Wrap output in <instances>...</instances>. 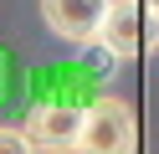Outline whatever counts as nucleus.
<instances>
[{
    "instance_id": "nucleus-1",
    "label": "nucleus",
    "mask_w": 159,
    "mask_h": 154,
    "mask_svg": "<svg viewBox=\"0 0 159 154\" xmlns=\"http://www.w3.org/2000/svg\"><path fill=\"white\" fill-rule=\"evenodd\" d=\"M72 154H139V113L113 92L93 98L77 118Z\"/></svg>"
},
{
    "instance_id": "nucleus-2",
    "label": "nucleus",
    "mask_w": 159,
    "mask_h": 154,
    "mask_svg": "<svg viewBox=\"0 0 159 154\" xmlns=\"http://www.w3.org/2000/svg\"><path fill=\"white\" fill-rule=\"evenodd\" d=\"M98 46H103L108 62H134L159 51V16L144 5V0H108V16L98 26Z\"/></svg>"
},
{
    "instance_id": "nucleus-3",
    "label": "nucleus",
    "mask_w": 159,
    "mask_h": 154,
    "mask_svg": "<svg viewBox=\"0 0 159 154\" xmlns=\"http://www.w3.org/2000/svg\"><path fill=\"white\" fill-rule=\"evenodd\" d=\"M77 118H82L77 103H36V108H26L21 133L31 139V149H41V154H72Z\"/></svg>"
},
{
    "instance_id": "nucleus-4",
    "label": "nucleus",
    "mask_w": 159,
    "mask_h": 154,
    "mask_svg": "<svg viewBox=\"0 0 159 154\" xmlns=\"http://www.w3.org/2000/svg\"><path fill=\"white\" fill-rule=\"evenodd\" d=\"M103 16H108V0H41L46 31L62 36V41H72V46H93Z\"/></svg>"
},
{
    "instance_id": "nucleus-5",
    "label": "nucleus",
    "mask_w": 159,
    "mask_h": 154,
    "mask_svg": "<svg viewBox=\"0 0 159 154\" xmlns=\"http://www.w3.org/2000/svg\"><path fill=\"white\" fill-rule=\"evenodd\" d=\"M0 154H36V149H31V139H26L21 128L0 123Z\"/></svg>"
},
{
    "instance_id": "nucleus-6",
    "label": "nucleus",
    "mask_w": 159,
    "mask_h": 154,
    "mask_svg": "<svg viewBox=\"0 0 159 154\" xmlns=\"http://www.w3.org/2000/svg\"><path fill=\"white\" fill-rule=\"evenodd\" d=\"M144 5H149V10H154V16H159V0H144Z\"/></svg>"
}]
</instances>
